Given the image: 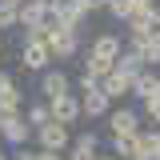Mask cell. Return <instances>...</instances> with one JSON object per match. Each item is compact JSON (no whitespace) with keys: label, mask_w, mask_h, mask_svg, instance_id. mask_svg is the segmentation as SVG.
I'll return each mask as SVG.
<instances>
[{"label":"cell","mask_w":160,"mask_h":160,"mask_svg":"<svg viewBox=\"0 0 160 160\" xmlns=\"http://www.w3.org/2000/svg\"><path fill=\"white\" fill-rule=\"evenodd\" d=\"M120 48H124V40L116 36V32H100V36H92V44H88V56H84V72H92V76H108L112 68H116V56Z\"/></svg>","instance_id":"obj_1"},{"label":"cell","mask_w":160,"mask_h":160,"mask_svg":"<svg viewBox=\"0 0 160 160\" xmlns=\"http://www.w3.org/2000/svg\"><path fill=\"white\" fill-rule=\"evenodd\" d=\"M32 136H36V148L64 152V148L72 144V128H68V124H60V120H44L40 128H32Z\"/></svg>","instance_id":"obj_2"},{"label":"cell","mask_w":160,"mask_h":160,"mask_svg":"<svg viewBox=\"0 0 160 160\" xmlns=\"http://www.w3.org/2000/svg\"><path fill=\"white\" fill-rule=\"evenodd\" d=\"M20 64H24V72H44V68L52 64V52H48V40L24 36V44H20Z\"/></svg>","instance_id":"obj_3"},{"label":"cell","mask_w":160,"mask_h":160,"mask_svg":"<svg viewBox=\"0 0 160 160\" xmlns=\"http://www.w3.org/2000/svg\"><path fill=\"white\" fill-rule=\"evenodd\" d=\"M48 52H52V60H72L80 52V36L68 28H48Z\"/></svg>","instance_id":"obj_4"},{"label":"cell","mask_w":160,"mask_h":160,"mask_svg":"<svg viewBox=\"0 0 160 160\" xmlns=\"http://www.w3.org/2000/svg\"><path fill=\"white\" fill-rule=\"evenodd\" d=\"M108 132H112V136H132V132H140V112L136 108H108Z\"/></svg>","instance_id":"obj_5"},{"label":"cell","mask_w":160,"mask_h":160,"mask_svg":"<svg viewBox=\"0 0 160 160\" xmlns=\"http://www.w3.org/2000/svg\"><path fill=\"white\" fill-rule=\"evenodd\" d=\"M48 108H52V120H60V124H80L84 120V112H80V96H72V92H64V96L48 100Z\"/></svg>","instance_id":"obj_6"},{"label":"cell","mask_w":160,"mask_h":160,"mask_svg":"<svg viewBox=\"0 0 160 160\" xmlns=\"http://www.w3.org/2000/svg\"><path fill=\"white\" fill-rule=\"evenodd\" d=\"M64 92H72L68 72H60V68H44V72H40V96H44V100H56V96H64Z\"/></svg>","instance_id":"obj_7"},{"label":"cell","mask_w":160,"mask_h":160,"mask_svg":"<svg viewBox=\"0 0 160 160\" xmlns=\"http://www.w3.org/2000/svg\"><path fill=\"white\" fill-rule=\"evenodd\" d=\"M108 108H112V100L104 96V88H88V92H80V112H84V120H100L108 116Z\"/></svg>","instance_id":"obj_8"},{"label":"cell","mask_w":160,"mask_h":160,"mask_svg":"<svg viewBox=\"0 0 160 160\" xmlns=\"http://www.w3.org/2000/svg\"><path fill=\"white\" fill-rule=\"evenodd\" d=\"M100 88H104L108 100H124V96H132V76L120 72V68H112L108 76H100Z\"/></svg>","instance_id":"obj_9"},{"label":"cell","mask_w":160,"mask_h":160,"mask_svg":"<svg viewBox=\"0 0 160 160\" xmlns=\"http://www.w3.org/2000/svg\"><path fill=\"white\" fill-rule=\"evenodd\" d=\"M0 136L8 140L12 148H20V144H28V140H32V124H28V120L16 112V116H8L4 124H0Z\"/></svg>","instance_id":"obj_10"},{"label":"cell","mask_w":160,"mask_h":160,"mask_svg":"<svg viewBox=\"0 0 160 160\" xmlns=\"http://www.w3.org/2000/svg\"><path fill=\"white\" fill-rule=\"evenodd\" d=\"M96 152H100V136L96 132H80V136H72L64 160H96Z\"/></svg>","instance_id":"obj_11"},{"label":"cell","mask_w":160,"mask_h":160,"mask_svg":"<svg viewBox=\"0 0 160 160\" xmlns=\"http://www.w3.org/2000/svg\"><path fill=\"white\" fill-rule=\"evenodd\" d=\"M156 92H160V72L156 68H140L136 76H132V96L148 100V96H156Z\"/></svg>","instance_id":"obj_12"},{"label":"cell","mask_w":160,"mask_h":160,"mask_svg":"<svg viewBox=\"0 0 160 160\" xmlns=\"http://www.w3.org/2000/svg\"><path fill=\"white\" fill-rule=\"evenodd\" d=\"M44 12H48V8H40L36 0H24L16 8V24H24V32H28V28H40V24H44Z\"/></svg>","instance_id":"obj_13"},{"label":"cell","mask_w":160,"mask_h":160,"mask_svg":"<svg viewBox=\"0 0 160 160\" xmlns=\"http://www.w3.org/2000/svg\"><path fill=\"white\" fill-rule=\"evenodd\" d=\"M24 120H28L32 128H40L44 120H52V108H48V100H32V104H28V112H24Z\"/></svg>","instance_id":"obj_14"},{"label":"cell","mask_w":160,"mask_h":160,"mask_svg":"<svg viewBox=\"0 0 160 160\" xmlns=\"http://www.w3.org/2000/svg\"><path fill=\"white\" fill-rule=\"evenodd\" d=\"M136 132H132V136H112V156H120V160H132L136 156Z\"/></svg>","instance_id":"obj_15"},{"label":"cell","mask_w":160,"mask_h":160,"mask_svg":"<svg viewBox=\"0 0 160 160\" xmlns=\"http://www.w3.org/2000/svg\"><path fill=\"white\" fill-rule=\"evenodd\" d=\"M104 12H112V20H128L132 16V0H108Z\"/></svg>","instance_id":"obj_16"},{"label":"cell","mask_w":160,"mask_h":160,"mask_svg":"<svg viewBox=\"0 0 160 160\" xmlns=\"http://www.w3.org/2000/svg\"><path fill=\"white\" fill-rule=\"evenodd\" d=\"M140 116H148L152 124L160 128V96H148V100H140Z\"/></svg>","instance_id":"obj_17"},{"label":"cell","mask_w":160,"mask_h":160,"mask_svg":"<svg viewBox=\"0 0 160 160\" xmlns=\"http://www.w3.org/2000/svg\"><path fill=\"white\" fill-rule=\"evenodd\" d=\"M16 28V4H0V32Z\"/></svg>","instance_id":"obj_18"},{"label":"cell","mask_w":160,"mask_h":160,"mask_svg":"<svg viewBox=\"0 0 160 160\" xmlns=\"http://www.w3.org/2000/svg\"><path fill=\"white\" fill-rule=\"evenodd\" d=\"M20 84H16V76L12 72H0V96H8V92H16Z\"/></svg>","instance_id":"obj_19"},{"label":"cell","mask_w":160,"mask_h":160,"mask_svg":"<svg viewBox=\"0 0 160 160\" xmlns=\"http://www.w3.org/2000/svg\"><path fill=\"white\" fill-rule=\"evenodd\" d=\"M104 4H108V0H80V8H84L88 16H96V12H104Z\"/></svg>","instance_id":"obj_20"},{"label":"cell","mask_w":160,"mask_h":160,"mask_svg":"<svg viewBox=\"0 0 160 160\" xmlns=\"http://www.w3.org/2000/svg\"><path fill=\"white\" fill-rule=\"evenodd\" d=\"M36 160H64V152H48V148H40Z\"/></svg>","instance_id":"obj_21"},{"label":"cell","mask_w":160,"mask_h":160,"mask_svg":"<svg viewBox=\"0 0 160 160\" xmlns=\"http://www.w3.org/2000/svg\"><path fill=\"white\" fill-rule=\"evenodd\" d=\"M12 160H36V152H32V148H24V144H20V152H16V156H12Z\"/></svg>","instance_id":"obj_22"},{"label":"cell","mask_w":160,"mask_h":160,"mask_svg":"<svg viewBox=\"0 0 160 160\" xmlns=\"http://www.w3.org/2000/svg\"><path fill=\"white\" fill-rule=\"evenodd\" d=\"M160 0H132V8H156Z\"/></svg>","instance_id":"obj_23"},{"label":"cell","mask_w":160,"mask_h":160,"mask_svg":"<svg viewBox=\"0 0 160 160\" xmlns=\"http://www.w3.org/2000/svg\"><path fill=\"white\" fill-rule=\"evenodd\" d=\"M96 160H120V156H112V152H96Z\"/></svg>","instance_id":"obj_24"},{"label":"cell","mask_w":160,"mask_h":160,"mask_svg":"<svg viewBox=\"0 0 160 160\" xmlns=\"http://www.w3.org/2000/svg\"><path fill=\"white\" fill-rule=\"evenodd\" d=\"M0 52H4V32H0Z\"/></svg>","instance_id":"obj_25"},{"label":"cell","mask_w":160,"mask_h":160,"mask_svg":"<svg viewBox=\"0 0 160 160\" xmlns=\"http://www.w3.org/2000/svg\"><path fill=\"white\" fill-rule=\"evenodd\" d=\"M156 24H160V4H156Z\"/></svg>","instance_id":"obj_26"},{"label":"cell","mask_w":160,"mask_h":160,"mask_svg":"<svg viewBox=\"0 0 160 160\" xmlns=\"http://www.w3.org/2000/svg\"><path fill=\"white\" fill-rule=\"evenodd\" d=\"M0 160H8V156H0Z\"/></svg>","instance_id":"obj_27"},{"label":"cell","mask_w":160,"mask_h":160,"mask_svg":"<svg viewBox=\"0 0 160 160\" xmlns=\"http://www.w3.org/2000/svg\"><path fill=\"white\" fill-rule=\"evenodd\" d=\"M156 160H160V152H156Z\"/></svg>","instance_id":"obj_28"}]
</instances>
